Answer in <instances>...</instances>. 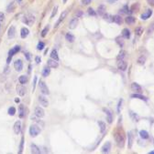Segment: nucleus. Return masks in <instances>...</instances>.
<instances>
[{"label": "nucleus", "mask_w": 154, "mask_h": 154, "mask_svg": "<svg viewBox=\"0 0 154 154\" xmlns=\"http://www.w3.org/2000/svg\"><path fill=\"white\" fill-rule=\"evenodd\" d=\"M41 133V128L39 125H36V124H33L30 126L29 128V134L31 137H37L39 134Z\"/></svg>", "instance_id": "1"}, {"label": "nucleus", "mask_w": 154, "mask_h": 154, "mask_svg": "<svg viewBox=\"0 0 154 154\" xmlns=\"http://www.w3.org/2000/svg\"><path fill=\"white\" fill-rule=\"evenodd\" d=\"M115 139H116V142L118 147L120 148H123L124 147V144H125V139H124V136L120 133H116L115 134Z\"/></svg>", "instance_id": "2"}, {"label": "nucleus", "mask_w": 154, "mask_h": 154, "mask_svg": "<svg viewBox=\"0 0 154 154\" xmlns=\"http://www.w3.org/2000/svg\"><path fill=\"white\" fill-rule=\"evenodd\" d=\"M23 22L28 26H32L35 22V17L32 16V15H27V16L24 17Z\"/></svg>", "instance_id": "3"}, {"label": "nucleus", "mask_w": 154, "mask_h": 154, "mask_svg": "<svg viewBox=\"0 0 154 154\" xmlns=\"http://www.w3.org/2000/svg\"><path fill=\"white\" fill-rule=\"evenodd\" d=\"M39 87H40V88H41V93L44 95H48L50 93V91H49V88H48V87L47 85L41 81V80H40V82H39Z\"/></svg>", "instance_id": "4"}, {"label": "nucleus", "mask_w": 154, "mask_h": 154, "mask_svg": "<svg viewBox=\"0 0 154 154\" xmlns=\"http://www.w3.org/2000/svg\"><path fill=\"white\" fill-rule=\"evenodd\" d=\"M118 68L119 70L121 71H125L127 68H128V64H127V62L125 61V60L121 59V60H118Z\"/></svg>", "instance_id": "5"}, {"label": "nucleus", "mask_w": 154, "mask_h": 154, "mask_svg": "<svg viewBox=\"0 0 154 154\" xmlns=\"http://www.w3.org/2000/svg\"><path fill=\"white\" fill-rule=\"evenodd\" d=\"M131 89H132L134 92H136V93H140L141 90H142V88H141V86L138 85V83L133 82V83L131 84Z\"/></svg>", "instance_id": "6"}, {"label": "nucleus", "mask_w": 154, "mask_h": 154, "mask_svg": "<svg viewBox=\"0 0 154 154\" xmlns=\"http://www.w3.org/2000/svg\"><path fill=\"white\" fill-rule=\"evenodd\" d=\"M35 115H36L37 117H39V118H43L44 115H45V111H44V110H43L42 108L37 107V108L35 109Z\"/></svg>", "instance_id": "7"}, {"label": "nucleus", "mask_w": 154, "mask_h": 154, "mask_svg": "<svg viewBox=\"0 0 154 154\" xmlns=\"http://www.w3.org/2000/svg\"><path fill=\"white\" fill-rule=\"evenodd\" d=\"M103 110L105 111V115H106V120H107V122H108L109 124H111L112 121H113V115H112L111 111H110L108 109H105V108Z\"/></svg>", "instance_id": "8"}, {"label": "nucleus", "mask_w": 154, "mask_h": 154, "mask_svg": "<svg viewBox=\"0 0 154 154\" xmlns=\"http://www.w3.org/2000/svg\"><path fill=\"white\" fill-rule=\"evenodd\" d=\"M14 68L17 71H21L23 69V63L21 59H17L14 62Z\"/></svg>", "instance_id": "9"}, {"label": "nucleus", "mask_w": 154, "mask_h": 154, "mask_svg": "<svg viewBox=\"0 0 154 154\" xmlns=\"http://www.w3.org/2000/svg\"><path fill=\"white\" fill-rule=\"evenodd\" d=\"M47 65H48V67L52 68V69H56V68H58V66H59L57 60L52 59H49L47 61Z\"/></svg>", "instance_id": "10"}, {"label": "nucleus", "mask_w": 154, "mask_h": 154, "mask_svg": "<svg viewBox=\"0 0 154 154\" xmlns=\"http://www.w3.org/2000/svg\"><path fill=\"white\" fill-rule=\"evenodd\" d=\"M20 131H21V122L20 120H17L14 124V132L16 134H19Z\"/></svg>", "instance_id": "11"}, {"label": "nucleus", "mask_w": 154, "mask_h": 154, "mask_svg": "<svg viewBox=\"0 0 154 154\" xmlns=\"http://www.w3.org/2000/svg\"><path fill=\"white\" fill-rule=\"evenodd\" d=\"M110 149H111V143L109 141H107L106 143H105L104 146L102 147L101 150H102L103 153H108L110 151Z\"/></svg>", "instance_id": "12"}, {"label": "nucleus", "mask_w": 154, "mask_h": 154, "mask_svg": "<svg viewBox=\"0 0 154 154\" xmlns=\"http://www.w3.org/2000/svg\"><path fill=\"white\" fill-rule=\"evenodd\" d=\"M151 15H152V10H151V9H148L145 13H143V14L140 16V18H141L142 20H147L148 18H150V17H151Z\"/></svg>", "instance_id": "13"}, {"label": "nucleus", "mask_w": 154, "mask_h": 154, "mask_svg": "<svg viewBox=\"0 0 154 154\" xmlns=\"http://www.w3.org/2000/svg\"><path fill=\"white\" fill-rule=\"evenodd\" d=\"M39 102L41 103V105L43 106V107H48L49 106V101L46 99V97H44V96H40L39 97Z\"/></svg>", "instance_id": "14"}, {"label": "nucleus", "mask_w": 154, "mask_h": 154, "mask_svg": "<svg viewBox=\"0 0 154 154\" xmlns=\"http://www.w3.org/2000/svg\"><path fill=\"white\" fill-rule=\"evenodd\" d=\"M133 140H134V135H133V132L132 131H128V148H131L132 144H133Z\"/></svg>", "instance_id": "15"}, {"label": "nucleus", "mask_w": 154, "mask_h": 154, "mask_svg": "<svg viewBox=\"0 0 154 154\" xmlns=\"http://www.w3.org/2000/svg\"><path fill=\"white\" fill-rule=\"evenodd\" d=\"M16 88H17V93L19 95V96H21V97H22V96H24V95H25L26 88L23 87V86L21 85V84H20V85H17Z\"/></svg>", "instance_id": "16"}, {"label": "nucleus", "mask_w": 154, "mask_h": 154, "mask_svg": "<svg viewBox=\"0 0 154 154\" xmlns=\"http://www.w3.org/2000/svg\"><path fill=\"white\" fill-rule=\"evenodd\" d=\"M26 115V110L25 108H24V105H22V104H20L19 105V108H18V116H19V118H24Z\"/></svg>", "instance_id": "17"}, {"label": "nucleus", "mask_w": 154, "mask_h": 154, "mask_svg": "<svg viewBox=\"0 0 154 154\" xmlns=\"http://www.w3.org/2000/svg\"><path fill=\"white\" fill-rule=\"evenodd\" d=\"M78 22H79L78 18H73L69 23V28L70 29H74L78 25Z\"/></svg>", "instance_id": "18"}, {"label": "nucleus", "mask_w": 154, "mask_h": 154, "mask_svg": "<svg viewBox=\"0 0 154 154\" xmlns=\"http://www.w3.org/2000/svg\"><path fill=\"white\" fill-rule=\"evenodd\" d=\"M15 33H16V28L15 26H12L8 28V36L9 38H13L15 37Z\"/></svg>", "instance_id": "19"}, {"label": "nucleus", "mask_w": 154, "mask_h": 154, "mask_svg": "<svg viewBox=\"0 0 154 154\" xmlns=\"http://www.w3.org/2000/svg\"><path fill=\"white\" fill-rule=\"evenodd\" d=\"M28 34H29V30L28 28H26V27H22L21 28V30H20V37L22 38H26L28 36Z\"/></svg>", "instance_id": "20"}, {"label": "nucleus", "mask_w": 154, "mask_h": 154, "mask_svg": "<svg viewBox=\"0 0 154 154\" xmlns=\"http://www.w3.org/2000/svg\"><path fill=\"white\" fill-rule=\"evenodd\" d=\"M30 148H31V152L34 154H40L41 153V149L38 147L37 145H35V144H31L30 145Z\"/></svg>", "instance_id": "21"}, {"label": "nucleus", "mask_w": 154, "mask_h": 154, "mask_svg": "<svg viewBox=\"0 0 154 154\" xmlns=\"http://www.w3.org/2000/svg\"><path fill=\"white\" fill-rule=\"evenodd\" d=\"M129 116H130V118H131V120H133V121H138L139 120V116L138 115L137 113H135L134 111H132V110H129Z\"/></svg>", "instance_id": "22"}, {"label": "nucleus", "mask_w": 154, "mask_h": 154, "mask_svg": "<svg viewBox=\"0 0 154 154\" xmlns=\"http://www.w3.org/2000/svg\"><path fill=\"white\" fill-rule=\"evenodd\" d=\"M135 21H136V18L134 17H131V16H128L125 18V22L128 24V25H132V24H134L135 23Z\"/></svg>", "instance_id": "23"}, {"label": "nucleus", "mask_w": 154, "mask_h": 154, "mask_svg": "<svg viewBox=\"0 0 154 154\" xmlns=\"http://www.w3.org/2000/svg\"><path fill=\"white\" fill-rule=\"evenodd\" d=\"M131 98H133V99H141V100H144V101H147V100H148V99H147L146 97L142 96V95H140L139 93L132 94L131 95Z\"/></svg>", "instance_id": "24"}, {"label": "nucleus", "mask_w": 154, "mask_h": 154, "mask_svg": "<svg viewBox=\"0 0 154 154\" xmlns=\"http://www.w3.org/2000/svg\"><path fill=\"white\" fill-rule=\"evenodd\" d=\"M19 50H20V47H19V46H16V47H14V48H13L9 51L8 56L9 57H13V56H14V54L17 53Z\"/></svg>", "instance_id": "25"}, {"label": "nucleus", "mask_w": 154, "mask_h": 154, "mask_svg": "<svg viewBox=\"0 0 154 154\" xmlns=\"http://www.w3.org/2000/svg\"><path fill=\"white\" fill-rule=\"evenodd\" d=\"M67 14H68V10H64V11H63V12L61 13V17H60V19H59V21L57 22V24H56L55 27L58 26V25H59V24L61 23V21H62V20H63V19H64V18L66 17Z\"/></svg>", "instance_id": "26"}, {"label": "nucleus", "mask_w": 154, "mask_h": 154, "mask_svg": "<svg viewBox=\"0 0 154 154\" xmlns=\"http://www.w3.org/2000/svg\"><path fill=\"white\" fill-rule=\"evenodd\" d=\"M113 21L115 23H117L118 25H121V23H122V17L119 15H116V16L113 17Z\"/></svg>", "instance_id": "27"}, {"label": "nucleus", "mask_w": 154, "mask_h": 154, "mask_svg": "<svg viewBox=\"0 0 154 154\" xmlns=\"http://www.w3.org/2000/svg\"><path fill=\"white\" fill-rule=\"evenodd\" d=\"M122 36L125 38H129L130 37V30L128 28H124L122 30Z\"/></svg>", "instance_id": "28"}, {"label": "nucleus", "mask_w": 154, "mask_h": 154, "mask_svg": "<svg viewBox=\"0 0 154 154\" xmlns=\"http://www.w3.org/2000/svg\"><path fill=\"white\" fill-rule=\"evenodd\" d=\"M65 38H66V40L70 43H73L74 41V39H75V37H74V36L73 34H71V33H67L66 36H65Z\"/></svg>", "instance_id": "29"}, {"label": "nucleus", "mask_w": 154, "mask_h": 154, "mask_svg": "<svg viewBox=\"0 0 154 154\" xmlns=\"http://www.w3.org/2000/svg\"><path fill=\"white\" fill-rule=\"evenodd\" d=\"M51 58L52 59H55V60H59V56H58V52L56 49H53L51 53Z\"/></svg>", "instance_id": "30"}, {"label": "nucleus", "mask_w": 154, "mask_h": 154, "mask_svg": "<svg viewBox=\"0 0 154 154\" xmlns=\"http://www.w3.org/2000/svg\"><path fill=\"white\" fill-rule=\"evenodd\" d=\"M50 73H51V69H50V67L48 68V67H45L42 70V76L43 77H48L49 75H50Z\"/></svg>", "instance_id": "31"}, {"label": "nucleus", "mask_w": 154, "mask_h": 154, "mask_svg": "<svg viewBox=\"0 0 154 154\" xmlns=\"http://www.w3.org/2000/svg\"><path fill=\"white\" fill-rule=\"evenodd\" d=\"M139 136L143 139H149V133L146 130H140L139 131Z\"/></svg>", "instance_id": "32"}, {"label": "nucleus", "mask_w": 154, "mask_h": 154, "mask_svg": "<svg viewBox=\"0 0 154 154\" xmlns=\"http://www.w3.org/2000/svg\"><path fill=\"white\" fill-rule=\"evenodd\" d=\"M146 62V57L145 56H140L138 59V65H144Z\"/></svg>", "instance_id": "33"}, {"label": "nucleus", "mask_w": 154, "mask_h": 154, "mask_svg": "<svg viewBox=\"0 0 154 154\" xmlns=\"http://www.w3.org/2000/svg\"><path fill=\"white\" fill-rule=\"evenodd\" d=\"M98 125H99V128H100L101 133H104L105 130V123L103 122V121H98Z\"/></svg>", "instance_id": "34"}, {"label": "nucleus", "mask_w": 154, "mask_h": 154, "mask_svg": "<svg viewBox=\"0 0 154 154\" xmlns=\"http://www.w3.org/2000/svg\"><path fill=\"white\" fill-rule=\"evenodd\" d=\"M135 33L137 36H141L142 33H143V27H141V26H137L136 27V29H135Z\"/></svg>", "instance_id": "35"}, {"label": "nucleus", "mask_w": 154, "mask_h": 154, "mask_svg": "<svg viewBox=\"0 0 154 154\" xmlns=\"http://www.w3.org/2000/svg\"><path fill=\"white\" fill-rule=\"evenodd\" d=\"M105 7L104 5H101V6L98 7L97 12H98L99 15H104V14H105Z\"/></svg>", "instance_id": "36"}, {"label": "nucleus", "mask_w": 154, "mask_h": 154, "mask_svg": "<svg viewBox=\"0 0 154 154\" xmlns=\"http://www.w3.org/2000/svg\"><path fill=\"white\" fill-rule=\"evenodd\" d=\"M18 81H19L20 84H26V82L28 81V77H26V76H24V75H22V76L19 77Z\"/></svg>", "instance_id": "37"}, {"label": "nucleus", "mask_w": 154, "mask_h": 154, "mask_svg": "<svg viewBox=\"0 0 154 154\" xmlns=\"http://www.w3.org/2000/svg\"><path fill=\"white\" fill-rule=\"evenodd\" d=\"M154 33V23H152L147 29V35H151Z\"/></svg>", "instance_id": "38"}, {"label": "nucleus", "mask_w": 154, "mask_h": 154, "mask_svg": "<svg viewBox=\"0 0 154 154\" xmlns=\"http://www.w3.org/2000/svg\"><path fill=\"white\" fill-rule=\"evenodd\" d=\"M23 149H24V137L21 138V140H20V146H19V150H18V153H22V152H23Z\"/></svg>", "instance_id": "39"}, {"label": "nucleus", "mask_w": 154, "mask_h": 154, "mask_svg": "<svg viewBox=\"0 0 154 154\" xmlns=\"http://www.w3.org/2000/svg\"><path fill=\"white\" fill-rule=\"evenodd\" d=\"M126 54H127V53H126V51H124V50H121V51H120V53L118 54V58H117V59H118V60L123 59L126 57Z\"/></svg>", "instance_id": "40"}, {"label": "nucleus", "mask_w": 154, "mask_h": 154, "mask_svg": "<svg viewBox=\"0 0 154 154\" xmlns=\"http://www.w3.org/2000/svg\"><path fill=\"white\" fill-rule=\"evenodd\" d=\"M8 115L10 116H14L15 114H16V109L14 108V107H10L8 109Z\"/></svg>", "instance_id": "41"}, {"label": "nucleus", "mask_w": 154, "mask_h": 154, "mask_svg": "<svg viewBox=\"0 0 154 154\" xmlns=\"http://www.w3.org/2000/svg\"><path fill=\"white\" fill-rule=\"evenodd\" d=\"M45 47V43L44 42H39L38 46H37V49L38 50H42Z\"/></svg>", "instance_id": "42"}, {"label": "nucleus", "mask_w": 154, "mask_h": 154, "mask_svg": "<svg viewBox=\"0 0 154 154\" xmlns=\"http://www.w3.org/2000/svg\"><path fill=\"white\" fill-rule=\"evenodd\" d=\"M116 41L117 43L119 45L120 48H123V46H124V42H123V40H122V38H120V37H117V39H116Z\"/></svg>", "instance_id": "43"}, {"label": "nucleus", "mask_w": 154, "mask_h": 154, "mask_svg": "<svg viewBox=\"0 0 154 154\" xmlns=\"http://www.w3.org/2000/svg\"><path fill=\"white\" fill-rule=\"evenodd\" d=\"M48 32H49V26H46L42 31H41V36H42L43 37H46V35L48 34Z\"/></svg>", "instance_id": "44"}, {"label": "nucleus", "mask_w": 154, "mask_h": 154, "mask_svg": "<svg viewBox=\"0 0 154 154\" xmlns=\"http://www.w3.org/2000/svg\"><path fill=\"white\" fill-rule=\"evenodd\" d=\"M57 10H58V7H57V6H55V7H53V9H52V13H51V17H54V16L57 14Z\"/></svg>", "instance_id": "45"}, {"label": "nucleus", "mask_w": 154, "mask_h": 154, "mask_svg": "<svg viewBox=\"0 0 154 154\" xmlns=\"http://www.w3.org/2000/svg\"><path fill=\"white\" fill-rule=\"evenodd\" d=\"M88 14H89L90 16H95V15H96V13L94 12V10L93 8H89V9H88Z\"/></svg>", "instance_id": "46"}, {"label": "nucleus", "mask_w": 154, "mask_h": 154, "mask_svg": "<svg viewBox=\"0 0 154 154\" xmlns=\"http://www.w3.org/2000/svg\"><path fill=\"white\" fill-rule=\"evenodd\" d=\"M91 2H92V0H82V4L85 5V6H87V5L91 4Z\"/></svg>", "instance_id": "47"}, {"label": "nucleus", "mask_w": 154, "mask_h": 154, "mask_svg": "<svg viewBox=\"0 0 154 154\" xmlns=\"http://www.w3.org/2000/svg\"><path fill=\"white\" fill-rule=\"evenodd\" d=\"M120 11H123V13H125V14H128V6H124V7L122 8V10H120Z\"/></svg>", "instance_id": "48"}, {"label": "nucleus", "mask_w": 154, "mask_h": 154, "mask_svg": "<svg viewBox=\"0 0 154 154\" xmlns=\"http://www.w3.org/2000/svg\"><path fill=\"white\" fill-rule=\"evenodd\" d=\"M122 102H123V99H121L119 100V102H118V113L120 112V108H121V106H122Z\"/></svg>", "instance_id": "49"}, {"label": "nucleus", "mask_w": 154, "mask_h": 154, "mask_svg": "<svg viewBox=\"0 0 154 154\" xmlns=\"http://www.w3.org/2000/svg\"><path fill=\"white\" fill-rule=\"evenodd\" d=\"M82 15H83V12H82L81 10H79V11H77L76 13H75V16H76V17H77V18H78V17H81V16H82Z\"/></svg>", "instance_id": "50"}, {"label": "nucleus", "mask_w": 154, "mask_h": 154, "mask_svg": "<svg viewBox=\"0 0 154 154\" xmlns=\"http://www.w3.org/2000/svg\"><path fill=\"white\" fill-rule=\"evenodd\" d=\"M35 61H36V63H37V64H39V63H41V59L40 57H36V58H35Z\"/></svg>", "instance_id": "51"}, {"label": "nucleus", "mask_w": 154, "mask_h": 154, "mask_svg": "<svg viewBox=\"0 0 154 154\" xmlns=\"http://www.w3.org/2000/svg\"><path fill=\"white\" fill-rule=\"evenodd\" d=\"M147 2H148V4H149V5L153 6L154 7V0H147Z\"/></svg>", "instance_id": "52"}, {"label": "nucleus", "mask_w": 154, "mask_h": 154, "mask_svg": "<svg viewBox=\"0 0 154 154\" xmlns=\"http://www.w3.org/2000/svg\"><path fill=\"white\" fill-rule=\"evenodd\" d=\"M4 18H5V15H4L3 13H1V12H0V22H1V21H3V20H4Z\"/></svg>", "instance_id": "53"}, {"label": "nucleus", "mask_w": 154, "mask_h": 154, "mask_svg": "<svg viewBox=\"0 0 154 154\" xmlns=\"http://www.w3.org/2000/svg\"><path fill=\"white\" fill-rule=\"evenodd\" d=\"M25 57H26V59H27L28 60H30V54H29V53H26Z\"/></svg>", "instance_id": "54"}, {"label": "nucleus", "mask_w": 154, "mask_h": 154, "mask_svg": "<svg viewBox=\"0 0 154 154\" xmlns=\"http://www.w3.org/2000/svg\"><path fill=\"white\" fill-rule=\"evenodd\" d=\"M36 81H37V77H34V81H33V91L35 90V85H36Z\"/></svg>", "instance_id": "55"}, {"label": "nucleus", "mask_w": 154, "mask_h": 154, "mask_svg": "<svg viewBox=\"0 0 154 154\" xmlns=\"http://www.w3.org/2000/svg\"><path fill=\"white\" fill-rule=\"evenodd\" d=\"M19 101H20V99H18V98H16V99H15V102L19 103Z\"/></svg>", "instance_id": "56"}, {"label": "nucleus", "mask_w": 154, "mask_h": 154, "mask_svg": "<svg viewBox=\"0 0 154 154\" xmlns=\"http://www.w3.org/2000/svg\"><path fill=\"white\" fill-rule=\"evenodd\" d=\"M150 154H154V150H152V151H150Z\"/></svg>", "instance_id": "57"}, {"label": "nucleus", "mask_w": 154, "mask_h": 154, "mask_svg": "<svg viewBox=\"0 0 154 154\" xmlns=\"http://www.w3.org/2000/svg\"><path fill=\"white\" fill-rule=\"evenodd\" d=\"M66 2H67V0H63V3H64V4H65Z\"/></svg>", "instance_id": "58"}]
</instances>
